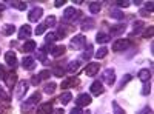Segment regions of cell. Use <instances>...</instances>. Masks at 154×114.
<instances>
[{
	"label": "cell",
	"instance_id": "6da1fadb",
	"mask_svg": "<svg viewBox=\"0 0 154 114\" xmlns=\"http://www.w3.org/2000/svg\"><path fill=\"white\" fill-rule=\"evenodd\" d=\"M28 86H29V82L28 80H19L17 85H16V99L17 100H22L25 97V94H26L28 91Z\"/></svg>",
	"mask_w": 154,
	"mask_h": 114
},
{
	"label": "cell",
	"instance_id": "7a4b0ae2",
	"mask_svg": "<svg viewBox=\"0 0 154 114\" xmlns=\"http://www.w3.org/2000/svg\"><path fill=\"white\" fill-rule=\"evenodd\" d=\"M40 99H42V93H38V91H35L26 102L23 103V106H22V109L23 111H29L34 105H37V102H40Z\"/></svg>",
	"mask_w": 154,
	"mask_h": 114
},
{
	"label": "cell",
	"instance_id": "3957f363",
	"mask_svg": "<svg viewBox=\"0 0 154 114\" xmlns=\"http://www.w3.org/2000/svg\"><path fill=\"white\" fill-rule=\"evenodd\" d=\"M82 12H79L77 9H74V6H69L63 12V22H74L77 19V16H80Z\"/></svg>",
	"mask_w": 154,
	"mask_h": 114
},
{
	"label": "cell",
	"instance_id": "277c9868",
	"mask_svg": "<svg viewBox=\"0 0 154 114\" xmlns=\"http://www.w3.org/2000/svg\"><path fill=\"white\" fill-rule=\"evenodd\" d=\"M102 82L109 85V86L114 85V82H116V72H114L112 68H108V69L103 71V74H102Z\"/></svg>",
	"mask_w": 154,
	"mask_h": 114
},
{
	"label": "cell",
	"instance_id": "5b68a950",
	"mask_svg": "<svg viewBox=\"0 0 154 114\" xmlns=\"http://www.w3.org/2000/svg\"><path fill=\"white\" fill-rule=\"evenodd\" d=\"M85 45H86V39H85V35L79 34V35H74V37H72V40H71V46H72L74 49H82Z\"/></svg>",
	"mask_w": 154,
	"mask_h": 114
},
{
	"label": "cell",
	"instance_id": "8992f818",
	"mask_svg": "<svg viewBox=\"0 0 154 114\" xmlns=\"http://www.w3.org/2000/svg\"><path fill=\"white\" fill-rule=\"evenodd\" d=\"M130 46V40H125V39H119L112 43V51L114 53H120V51H125V49Z\"/></svg>",
	"mask_w": 154,
	"mask_h": 114
},
{
	"label": "cell",
	"instance_id": "52a82bcc",
	"mask_svg": "<svg viewBox=\"0 0 154 114\" xmlns=\"http://www.w3.org/2000/svg\"><path fill=\"white\" fill-rule=\"evenodd\" d=\"M99 69H100V65L96 63V62H93V63H89V65H86L85 75H88V77H94V75L99 72Z\"/></svg>",
	"mask_w": 154,
	"mask_h": 114
},
{
	"label": "cell",
	"instance_id": "ba28073f",
	"mask_svg": "<svg viewBox=\"0 0 154 114\" xmlns=\"http://www.w3.org/2000/svg\"><path fill=\"white\" fill-rule=\"evenodd\" d=\"M42 14H43V9H42L40 6H35V8H32V9L29 11L28 20H29V22H37L38 19L42 17Z\"/></svg>",
	"mask_w": 154,
	"mask_h": 114
},
{
	"label": "cell",
	"instance_id": "9c48e42d",
	"mask_svg": "<svg viewBox=\"0 0 154 114\" xmlns=\"http://www.w3.org/2000/svg\"><path fill=\"white\" fill-rule=\"evenodd\" d=\"M89 103H91V96L89 94H80L79 97L75 99V105L79 106V108H82V106H88Z\"/></svg>",
	"mask_w": 154,
	"mask_h": 114
},
{
	"label": "cell",
	"instance_id": "30bf717a",
	"mask_svg": "<svg viewBox=\"0 0 154 114\" xmlns=\"http://www.w3.org/2000/svg\"><path fill=\"white\" fill-rule=\"evenodd\" d=\"M17 74L14 72V71H11L9 74H6L5 75V83H6V86L8 88H14L16 85H17Z\"/></svg>",
	"mask_w": 154,
	"mask_h": 114
},
{
	"label": "cell",
	"instance_id": "8fae6325",
	"mask_svg": "<svg viewBox=\"0 0 154 114\" xmlns=\"http://www.w3.org/2000/svg\"><path fill=\"white\" fill-rule=\"evenodd\" d=\"M65 51H66V48L63 46V45H57V46L49 45V53H51V56H53V57H60V56L65 54Z\"/></svg>",
	"mask_w": 154,
	"mask_h": 114
},
{
	"label": "cell",
	"instance_id": "7c38bea8",
	"mask_svg": "<svg viewBox=\"0 0 154 114\" xmlns=\"http://www.w3.org/2000/svg\"><path fill=\"white\" fill-rule=\"evenodd\" d=\"M22 66H23V69H26V71L34 69V66H35V60H34V57H31V56H25L23 60H22Z\"/></svg>",
	"mask_w": 154,
	"mask_h": 114
},
{
	"label": "cell",
	"instance_id": "4fadbf2b",
	"mask_svg": "<svg viewBox=\"0 0 154 114\" xmlns=\"http://www.w3.org/2000/svg\"><path fill=\"white\" fill-rule=\"evenodd\" d=\"M89 90H91L93 96H100V94H103V85H102L100 80H96V82H93V85H91Z\"/></svg>",
	"mask_w": 154,
	"mask_h": 114
},
{
	"label": "cell",
	"instance_id": "5bb4252c",
	"mask_svg": "<svg viewBox=\"0 0 154 114\" xmlns=\"http://www.w3.org/2000/svg\"><path fill=\"white\" fill-rule=\"evenodd\" d=\"M5 60H6V63H8L11 68H14V66L17 65V56H16L14 51H8V53L5 54Z\"/></svg>",
	"mask_w": 154,
	"mask_h": 114
},
{
	"label": "cell",
	"instance_id": "9a60e30c",
	"mask_svg": "<svg viewBox=\"0 0 154 114\" xmlns=\"http://www.w3.org/2000/svg\"><path fill=\"white\" fill-rule=\"evenodd\" d=\"M31 26L29 25H23V26L20 28V31H19V40H23V39H28V37L31 35Z\"/></svg>",
	"mask_w": 154,
	"mask_h": 114
},
{
	"label": "cell",
	"instance_id": "2e32d148",
	"mask_svg": "<svg viewBox=\"0 0 154 114\" xmlns=\"http://www.w3.org/2000/svg\"><path fill=\"white\" fill-rule=\"evenodd\" d=\"M79 83V80L77 79H74V77H66L65 80L62 82V90H68V88H71V86H74V85H77Z\"/></svg>",
	"mask_w": 154,
	"mask_h": 114
},
{
	"label": "cell",
	"instance_id": "e0dca14e",
	"mask_svg": "<svg viewBox=\"0 0 154 114\" xmlns=\"http://www.w3.org/2000/svg\"><path fill=\"white\" fill-rule=\"evenodd\" d=\"M137 77L142 80V82H149V79H151V71L148 69V68H143V69H140L139 71V74H137Z\"/></svg>",
	"mask_w": 154,
	"mask_h": 114
},
{
	"label": "cell",
	"instance_id": "ac0fdd59",
	"mask_svg": "<svg viewBox=\"0 0 154 114\" xmlns=\"http://www.w3.org/2000/svg\"><path fill=\"white\" fill-rule=\"evenodd\" d=\"M125 23H117V25H114V26H111L109 28V31H111V35H119V34H122L123 31H125Z\"/></svg>",
	"mask_w": 154,
	"mask_h": 114
},
{
	"label": "cell",
	"instance_id": "d6986e66",
	"mask_svg": "<svg viewBox=\"0 0 154 114\" xmlns=\"http://www.w3.org/2000/svg\"><path fill=\"white\" fill-rule=\"evenodd\" d=\"M53 112V105L51 103H42L37 108V114H49Z\"/></svg>",
	"mask_w": 154,
	"mask_h": 114
},
{
	"label": "cell",
	"instance_id": "ffe728a7",
	"mask_svg": "<svg viewBox=\"0 0 154 114\" xmlns=\"http://www.w3.org/2000/svg\"><path fill=\"white\" fill-rule=\"evenodd\" d=\"M96 40H97V43L105 45V43H108V42L111 40V37H109L108 34H105V32H97V35H96Z\"/></svg>",
	"mask_w": 154,
	"mask_h": 114
},
{
	"label": "cell",
	"instance_id": "44dd1931",
	"mask_svg": "<svg viewBox=\"0 0 154 114\" xmlns=\"http://www.w3.org/2000/svg\"><path fill=\"white\" fill-rule=\"evenodd\" d=\"M14 32H16V26H14V25H11V23L5 25V26L2 28V34L3 35H12Z\"/></svg>",
	"mask_w": 154,
	"mask_h": 114
},
{
	"label": "cell",
	"instance_id": "7402d4cb",
	"mask_svg": "<svg viewBox=\"0 0 154 114\" xmlns=\"http://www.w3.org/2000/svg\"><path fill=\"white\" fill-rule=\"evenodd\" d=\"M35 46H37V43L34 40H26V42H25V45H23V51L25 53H31V51H34V49H35Z\"/></svg>",
	"mask_w": 154,
	"mask_h": 114
},
{
	"label": "cell",
	"instance_id": "603a6c76",
	"mask_svg": "<svg viewBox=\"0 0 154 114\" xmlns=\"http://www.w3.org/2000/svg\"><path fill=\"white\" fill-rule=\"evenodd\" d=\"M100 9H102V3H100V2L89 3V12H91V14H99Z\"/></svg>",
	"mask_w": 154,
	"mask_h": 114
},
{
	"label": "cell",
	"instance_id": "cb8c5ba5",
	"mask_svg": "<svg viewBox=\"0 0 154 114\" xmlns=\"http://www.w3.org/2000/svg\"><path fill=\"white\" fill-rule=\"evenodd\" d=\"M79 66H80V60H72V62L68 63L66 71H68V72H74V71L79 69Z\"/></svg>",
	"mask_w": 154,
	"mask_h": 114
},
{
	"label": "cell",
	"instance_id": "d4e9b609",
	"mask_svg": "<svg viewBox=\"0 0 154 114\" xmlns=\"http://www.w3.org/2000/svg\"><path fill=\"white\" fill-rule=\"evenodd\" d=\"M71 99H72V94H71V93H63V94L59 97V102H60L62 105H66V103L71 102Z\"/></svg>",
	"mask_w": 154,
	"mask_h": 114
},
{
	"label": "cell",
	"instance_id": "484cf974",
	"mask_svg": "<svg viewBox=\"0 0 154 114\" xmlns=\"http://www.w3.org/2000/svg\"><path fill=\"white\" fill-rule=\"evenodd\" d=\"M109 16L112 17V19H116V20H122L123 19V12L120 11V9H109Z\"/></svg>",
	"mask_w": 154,
	"mask_h": 114
},
{
	"label": "cell",
	"instance_id": "4316f807",
	"mask_svg": "<svg viewBox=\"0 0 154 114\" xmlns=\"http://www.w3.org/2000/svg\"><path fill=\"white\" fill-rule=\"evenodd\" d=\"M94 26V20L93 19H86L83 23H82V31H88Z\"/></svg>",
	"mask_w": 154,
	"mask_h": 114
},
{
	"label": "cell",
	"instance_id": "83f0119b",
	"mask_svg": "<svg viewBox=\"0 0 154 114\" xmlns=\"http://www.w3.org/2000/svg\"><path fill=\"white\" fill-rule=\"evenodd\" d=\"M133 79V75L131 74H125L123 75V79L120 80V83H119V88H117V90H123V88H125V85L128 83V82H130Z\"/></svg>",
	"mask_w": 154,
	"mask_h": 114
},
{
	"label": "cell",
	"instance_id": "f1b7e54d",
	"mask_svg": "<svg viewBox=\"0 0 154 114\" xmlns=\"http://www.w3.org/2000/svg\"><path fill=\"white\" fill-rule=\"evenodd\" d=\"M57 39H59V37H57V34H56V32H49V34H46V37H45V40H46V43H48V45H53Z\"/></svg>",
	"mask_w": 154,
	"mask_h": 114
},
{
	"label": "cell",
	"instance_id": "f546056e",
	"mask_svg": "<svg viewBox=\"0 0 154 114\" xmlns=\"http://www.w3.org/2000/svg\"><path fill=\"white\" fill-rule=\"evenodd\" d=\"M56 86H57V85H56L54 82H49V83H46V85H45L43 90H45V93H46V94H53V93L56 91Z\"/></svg>",
	"mask_w": 154,
	"mask_h": 114
},
{
	"label": "cell",
	"instance_id": "4dcf8cb0",
	"mask_svg": "<svg viewBox=\"0 0 154 114\" xmlns=\"http://www.w3.org/2000/svg\"><path fill=\"white\" fill-rule=\"evenodd\" d=\"M143 26H145V23H143L142 20H137V22H134V23H133V28H134V29H133V34H137V32H139L140 29H142Z\"/></svg>",
	"mask_w": 154,
	"mask_h": 114
},
{
	"label": "cell",
	"instance_id": "1f68e13d",
	"mask_svg": "<svg viewBox=\"0 0 154 114\" xmlns=\"http://www.w3.org/2000/svg\"><path fill=\"white\" fill-rule=\"evenodd\" d=\"M106 54H108V48H105V46H103V48H100L99 51H96V54H94V56H96L97 59H103V57H106Z\"/></svg>",
	"mask_w": 154,
	"mask_h": 114
},
{
	"label": "cell",
	"instance_id": "d6a6232c",
	"mask_svg": "<svg viewBox=\"0 0 154 114\" xmlns=\"http://www.w3.org/2000/svg\"><path fill=\"white\" fill-rule=\"evenodd\" d=\"M9 3H11V6H14V8L20 9V11L26 9V3H25V2H9Z\"/></svg>",
	"mask_w": 154,
	"mask_h": 114
},
{
	"label": "cell",
	"instance_id": "836d02e7",
	"mask_svg": "<svg viewBox=\"0 0 154 114\" xmlns=\"http://www.w3.org/2000/svg\"><path fill=\"white\" fill-rule=\"evenodd\" d=\"M112 109H114V114H125V109L117 102H112Z\"/></svg>",
	"mask_w": 154,
	"mask_h": 114
},
{
	"label": "cell",
	"instance_id": "e575fe53",
	"mask_svg": "<svg viewBox=\"0 0 154 114\" xmlns=\"http://www.w3.org/2000/svg\"><path fill=\"white\" fill-rule=\"evenodd\" d=\"M93 56V45H88L86 46V49H85V53H83V59H89V57H91Z\"/></svg>",
	"mask_w": 154,
	"mask_h": 114
},
{
	"label": "cell",
	"instance_id": "d590c367",
	"mask_svg": "<svg viewBox=\"0 0 154 114\" xmlns=\"http://www.w3.org/2000/svg\"><path fill=\"white\" fill-rule=\"evenodd\" d=\"M152 34H154V28H152V26H148V28L145 29V32H143V39H151Z\"/></svg>",
	"mask_w": 154,
	"mask_h": 114
},
{
	"label": "cell",
	"instance_id": "8d00e7d4",
	"mask_svg": "<svg viewBox=\"0 0 154 114\" xmlns=\"http://www.w3.org/2000/svg\"><path fill=\"white\" fill-rule=\"evenodd\" d=\"M45 29H46L45 23H40V25H37V28L34 29V32H35L37 35H40V34H43V32H45Z\"/></svg>",
	"mask_w": 154,
	"mask_h": 114
},
{
	"label": "cell",
	"instance_id": "74e56055",
	"mask_svg": "<svg viewBox=\"0 0 154 114\" xmlns=\"http://www.w3.org/2000/svg\"><path fill=\"white\" fill-rule=\"evenodd\" d=\"M54 25H56V17L54 16H49L45 20V26H54Z\"/></svg>",
	"mask_w": 154,
	"mask_h": 114
},
{
	"label": "cell",
	"instance_id": "f35d334b",
	"mask_svg": "<svg viewBox=\"0 0 154 114\" xmlns=\"http://www.w3.org/2000/svg\"><path fill=\"white\" fill-rule=\"evenodd\" d=\"M116 5H117L119 8H128L131 5V2H128V0H119V2H114Z\"/></svg>",
	"mask_w": 154,
	"mask_h": 114
},
{
	"label": "cell",
	"instance_id": "ab89813d",
	"mask_svg": "<svg viewBox=\"0 0 154 114\" xmlns=\"http://www.w3.org/2000/svg\"><path fill=\"white\" fill-rule=\"evenodd\" d=\"M53 72L57 75V77H62V75L65 74V69L60 68V66H54V68H53Z\"/></svg>",
	"mask_w": 154,
	"mask_h": 114
},
{
	"label": "cell",
	"instance_id": "60d3db41",
	"mask_svg": "<svg viewBox=\"0 0 154 114\" xmlns=\"http://www.w3.org/2000/svg\"><path fill=\"white\" fill-rule=\"evenodd\" d=\"M0 99H2V100H5V102H8V100H9V96L5 93V90H3L2 86H0Z\"/></svg>",
	"mask_w": 154,
	"mask_h": 114
},
{
	"label": "cell",
	"instance_id": "b9f144b4",
	"mask_svg": "<svg viewBox=\"0 0 154 114\" xmlns=\"http://www.w3.org/2000/svg\"><path fill=\"white\" fill-rule=\"evenodd\" d=\"M49 71L48 69H43V71H40V72H38V77H40V79H49Z\"/></svg>",
	"mask_w": 154,
	"mask_h": 114
},
{
	"label": "cell",
	"instance_id": "7bdbcfd3",
	"mask_svg": "<svg viewBox=\"0 0 154 114\" xmlns=\"http://www.w3.org/2000/svg\"><path fill=\"white\" fill-rule=\"evenodd\" d=\"M149 88H151L149 82H148V83L145 82V85H143V90H142V94H143V96H146V94H149V93H151V90H149Z\"/></svg>",
	"mask_w": 154,
	"mask_h": 114
},
{
	"label": "cell",
	"instance_id": "ee69618b",
	"mask_svg": "<svg viewBox=\"0 0 154 114\" xmlns=\"http://www.w3.org/2000/svg\"><path fill=\"white\" fill-rule=\"evenodd\" d=\"M37 59H38V60H42V62H45V60H46V53L43 51V49L37 53Z\"/></svg>",
	"mask_w": 154,
	"mask_h": 114
},
{
	"label": "cell",
	"instance_id": "f6af8a7d",
	"mask_svg": "<svg viewBox=\"0 0 154 114\" xmlns=\"http://www.w3.org/2000/svg\"><path fill=\"white\" fill-rule=\"evenodd\" d=\"M40 80H42V79L38 77V75H32V79H31V83H32L34 86H37L38 83H40Z\"/></svg>",
	"mask_w": 154,
	"mask_h": 114
},
{
	"label": "cell",
	"instance_id": "bcb514c9",
	"mask_svg": "<svg viewBox=\"0 0 154 114\" xmlns=\"http://www.w3.org/2000/svg\"><path fill=\"white\" fill-rule=\"evenodd\" d=\"M151 112H152V109H151L149 106H145L143 109H140L137 114H151Z\"/></svg>",
	"mask_w": 154,
	"mask_h": 114
},
{
	"label": "cell",
	"instance_id": "7dc6e473",
	"mask_svg": "<svg viewBox=\"0 0 154 114\" xmlns=\"http://www.w3.org/2000/svg\"><path fill=\"white\" fill-rule=\"evenodd\" d=\"M145 9H146L148 12H151V11L154 9V5H152V2H146V3H145Z\"/></svg>",
	"mask_w": 154,
	"mask_h": 114
},
{
	"label": "cell",
	"instance_id": "c3c4849f",
	"mask_svg": "<svg viewBox=\"0 0 154 114\" xmlns=\"http://www.w3.org/2000/svg\"><path fill=\"white\" fill-rule=\"evenodd\" d=\"M5 75H6L5 68H3V65H0V80H5Z\"/></svg>",
	"mask_w": 154,
	"mask_h": 114
},
{
	"label": "cell",
	"instance_id": "681fc988",
	"mask_svg": "<svg viewBox=\"0 0 154 114\" xmlns=\"http://www.w3.org/2000/svg\"><path fill=\"white\" fill-rule=\"evenodd\" d=\"M63 3H66L65 0H56V2H54V6H56V8H60Z\"/></svg>",
	"mask_w": 154,
	"mask_h": 114
},
{
	"label": "cell",
	"instance_id": "f907efd6",
	"mask_svg": "<svg viewBox=\"0 0 154 114\" xmlns=\"http://www.w3.org/2000/svg\"><path fill=\"white\" fill-rule=\"evenodd\" d=\"M139 14L142 16V17H149V12H148L146 9H140V12H139Z\"/></svg>",
	"mask_w": 154,
	"mask_h": 114
},
{
	"label": "cell",
	"instance_id": "816d5d0a",
	"mask_svg": "<svg viewBox=\"0 0 154 114\" xmlns=\"http://www.w3.org/2000/svg\"><path fill=\"white\" fill-rule=\"evenodd\" d=\"M71 114H82V109H80L79 106H77V108H72V109H71Z\"/></svg>",
	"mask_w": 154,
	"mask_h": 114
},
{
	"label": "cell",
	"instance_id": "f5cc1de1",
	"mask_svg": "<svg viewBox=\"0 0 154 114\" xmlns=\"http://www.w3.org/2000/svg\"><path fill=\"white\" fill-rule=\"evenodd\" d=\"M54 114H65V111H63V109H56Z\"/></svg>",
	"mask_w": 154,
	"mask_h": 114
},
{
	"label": "cell",
	"instance_id": "db71d44e",
	"mask_svg": "<svg viewBox=\"0 0 154 114\" xmlns=\"http://www.w3.org/2000/svg\"><path fill=\"white\" fill-rule=\"evenodd\" d=\"M3 9H5V6H3V5H0V12H2Z\"/></svg>",
	"mask_w": 154,
	"mask_h": 114
},
{
	"label": "cell",
	"instance_id": "11a10c76",
	"mask_svg": "<svg viewBox=\"0 0 154 114\" xmlns=\"http://www.w3.org/2000/svg\"><path fill=\"white\" fill-rule=\"evenodd\" d=\"M82 114H91V111H85V112L82 111Z\"/></svg>",
	"mask_w": 154,
	"mask_h": 114
}]
</instances>
